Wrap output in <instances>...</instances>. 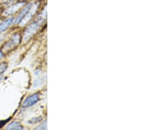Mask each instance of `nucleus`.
Segmentation results:
<instances>
[{
    "label": "nucleus",
    "mask_w": 148,
    "mask_h": 130,
    "mask_svg": "<svg viewBox=\"0 0 148 130\" xmlns=\"http://www.w3.org/2000/svg\"><path fill=\"white\" fill-rule=\"evenodd\" d=\"M46 127H47L46 122H44L42 124H41L40 126L36 127L34 130H46Z\"/></svg>",
    "instance_id": "10"
},
{
    "label": "nucleus",
    "mask_w": 148,
    "mask_h": 130,
    "mask_svg": "<svg viewBox=\"0 0 148 130\" xmlns=\"http://www.w3.org/2000/svg\"><path fill=\"white\" fill-rule=\"evenodd\" d=\"M25 5V2H18V3L14 4L13 5L7 8L3 12V15L5 16H8L9 15H13V14L16 13L18 10H20Z\"/></svg>",
    "instance_id": "4"
},
{
    "label": "nucleus",
    "mask_w": 148,
    "mask_h": 130,
    "mask_svg": "<svg viewBox=\"0 0 148 130\" xmlns=\"http://www.w3.org/2000/svg\"><path fill=\"white\" fill-rule=\"evenodd\" d=\"M13 18H9L0 24V34L5 31V30L10 27L11 24L13 23Z\"/></svg>",
    "instance_id": "6"
},
{
    "label": "nucleus",
    "mask_w": 148,
    "mask_h": 130,
    "mask_svg": "<svg viewBox=\"0 0 148 130\" xmlns=\"http://www.w3.org/2000/svg\"><path fill=\"white\" fill-rule=\"evenodd\" d=\"M38 17L39 18H38V19L36 22L30 24V25L27 27V29L25 30V32L24 33L23 36L24 41H27V40L29 39L33 35H34L36 34V32L38 31V30L39 29L42 22H44V20H43V18L40 17V16H38Z\"/></svg>",
    "instance_id": "1"
},
{
    "label": "nucleus",
    "mask_w": 148,
    "mask_h": 130,
    "mask_svg": "<svg viewBox=\"0 0 148 130\" xmlns=\"http://www.w3.org/2000/svg\"><path fill=\"white\" fill-rule=\"evenodd\" d=\"M3 79V76H0V81H1V80Z\"/></svg>",
    "instance_id": "13"
},
{
    "label": "nucleus",
    "mask_w": 148,
    "mask_h": 130,
    "mask_svg": "<svg viewBox=\"0 0 148 130\" xmlns=\"http://www.w3.org/2000/svg\"><path fill=\"white\" fill-rule=\"evenodd\" d=\"M38 8V4L35 3L34 5H32V6L30 7V8L29 10H28V13H27V15L25 16L22 20L21 21L19 24H20L21 26H25L26 24H27L28 21H29L31 18L33 17V16L35 15V13H36L37 9Z\"/></svg>",
    "instance_id": "3"
},
{
    "label": "nucleus",
    "mask_w": 148,
    "mask_h": 130,
    "mask_svg": "<svg viewBox=\"0 0 148 130\" xmlns=\"http://www.w3.org/2000/svg\"><path fill=\"white\" fill-rule=\"evenodd\" d=\"M6 130H24L23 127L20 123L17 122H13L11 123L7 127Z\"/></svg>",
    "instance_id": "8"
},
{
    "label": "nucleus",
    "mask_w": 148,
    "mask_h": 130,
    "mask_svg": "<svg viewBox=\"0 0 148 130\" xmlns=\"http://www.w3.org/2000/svg\"><path fill=\"white\" fill-rule=\"evenodd\" d=\"M40 101V95L34 93L30 95L23 101L22 106L23 108H29L36 104Z\"/></svg>",
    "instance_id": "5"
},
{
    "label": "nucleus",
    "mask_w": 148,
    "mask_h": 130,
    "mask_svg": "<svg viewBox=\"0 0 148 130\" xmlns=\"http://www.w3.org/2000/svg\"><path fill=\"white\" fill-rule=\"evenodd\" d=\"M1 42H2V39H1V38H0V44H1Z\"/></svg>",
    "instance_id": "14"
},
{
    "label": "nucleus",
    "mask_w": 148,
    "mask_h": 130,
    "mask_svg": "<svg viewBox=\"0 0 148 130\" xmlns=\"http://www.w3.org/2000/svg\"><path fill=\"white\" fill-rule=\"evenodd\" d=\"M8 63L5 62H3L0 63V76L2 75L3 73L5 72L7 68H8Z\"/></svg>",
    "instance_id": "9"
},
{
    "label": "nucleus",
    "mask_w": 148,
    "mask_h": 130,
    "mask_svg": "<svg viewBox=\"0 0 148 130\" xmlns=\"http://www.w3.org/2000/svg\"><path fill=\"white\" fill-rule=\"evenodd\" d=\"M21 43V35L18 34H14L11 38L3 46V49L5 51H9L11 50L18 46L19 44Z\"/></svg>",
    "instance_id": "2"
},
{
    "label": "nucleus",
    "mask_w": 148,
    "mask_h": 130,
    "mask_svg": "<svg viewBox=\"0 0 148 130\" xmlns=\"http://www.w3.org/2000/svg\"><path fill=\"white\" fill-rule=\"evenodd\" d=\"M9 1H11V0H0V2L1 3H6V2H8Z\"/></svg>",
    "instance_id": "12"
},
{
    "label": "nucleus",
    "mask_w": 148,
    "mask_h": 130,
    "mask_svg": "<svg viewBox=\"0 0 148 130\" xmlns=\"http://www.w3.org/2000/svg\"><path fill=\"white\" fill-rule=\"evenodd\" d=\"M32 4H29L28 5H27V7H25V8L23 9V11L21 12L20 14L17 16V17L15 18V23L16 24H19V22H21V20H22L23 18L25 17V16L27 15V13H28V10H29L30 7L32 6Z\"/></svg>",
    "instance_id": "7"
},
{
    "label": "nucleus",
    "mask_w": 148,
    "mask_h": 130,
    "mask_svg": "<svg viewBox=\"0 0 148 130\" xmlns=\"http://www.w3.org/2000/svg\"><path fill=\"white\" fill-rule=\"evenodd\" d=\"M3 56H4L3 53L1 51H0V60H1V59L3 57Z\"/></svg>",
    "instance_id": "11"
}]
</instances>
